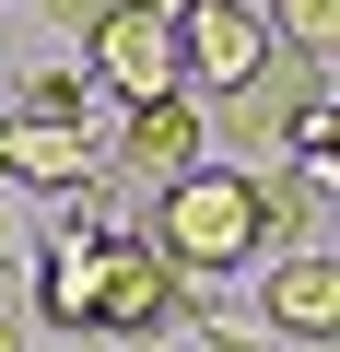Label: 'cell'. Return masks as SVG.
Masks as SVG:
<instances>
[{"instance_id":"6da1fadb","label":"cell","mask_w":340,"mask_h":352,"mask_svg":"<svg viewBox=\"0 0 340 352\" xmlns=\"http://www.w3.org/2000/svg\"><path fill=\"white\" fill-rule=\"evenodd\" d=\"M117 235H141L164 270H177V282H235L247 258H270V212H258V176L247 164H188V176H164V188H152V212L141 223H117Z\"/></svg>"},{"instance_id":"7a4b0ae2","label":"cell","mask_w":340,"mask_h":352,"mask_svg":"<svg viewBox=\"0 0 340 352\" xmlns=\"http://www.w3.org/2000/svg\"><path fill=\"white\" fill-rule=\"evenodd\" d=\"M328 106V59H305V47H270L235 94H212L200 106V141H223L212 164H282L293 153V129Z\"/></svg>"},{"instance_id":"3957f363","label":"cell","mask_w":340,"mask_h":352,"mask_svg":"<svg viewBox=\"0 0 340 352\" xmlns=\"http://www.w3.org/2000/svg\"><path fill=\"white\" fill-rule=\"evenodd\" d=\"M177 317H188V282L164 270L141 235H106V270H94V317H82V329H94V340H141V352H152V329H177Z\"/></svg>"},{"instance_id":"277c9868","label":"cell","mask_w":340,"mask_h":352,"mask_svg":"<svg viewBox=\"0 0 340 352\" xmlns=\"http://www.w3.org/2000/svg\"><path fill=\"white\" fill-rule=\"evenodd\" d=\"M82 82L106 106H152V94H188L177 82V24H152V12H106L82 36Z\"/></svg>"},{"instance_id":"5b68a950","label":"cell","mask_w":340,"mask_h":352,"mask_svg":"<svg viewBox=\"0 0 340 352\" xmlns=\"http://www.w3.org/2000/svg\"><path fill=\"white\" fill-rule=\"evenodd\" d=\"M258 59H270V24L247 12V0H188V12H177V82H188L200 106L235 94Z\"/></svg>"},{"instance_id":"8992f818","label":"cell","mask_w":340,"mask_h":352,"mask_svg":"<svg viewBox=\"0 0 340 352\" xmlns=\"http://www.w3.org/2000/svg\"><path fill=\"white\" fill-rule=\"evenodd\" d=\"M258 329L293 352H328L340 340V247H282L258 282Z\"/></svg>"},{"instance_id":"52a82bcc","label":"cell","mask_w":340,"mask_h":352,"mask_svg":"<svg viewBox=\"0 0 340 352\" xmlns=\"http://www.w3.org/2000/svg\"><path fill=\"white\" fill-rule=\"evenodd\" d=\"M212 141H200V94H152V106H117V141H106V176L117 188H164L188 176Z\"/></svg>"},{"instance_id":"ba28073f","label":"cell","mask_w":340,"mask_h":352,"mask_svg":"<svg viewBox=\"0 0 340 352\" xmlns=\"http://www.w3.org/2000/svg\"><path fill=\"white\" fill-rule=\"evenodd\" d=\"M247 176H258L270 247H328V223H340V176H317V164H247Z\"/></svg>"},{"instance_id":"9c48e42d","label":"cell","mask_w":340,"mask_h":352,"mask_svg":"<svg viewBox=\"0 0 340 352\" xmlns=\"http://www.w3.org/2000/svg\"><path fill=\"white\" fill-rule=\"evenodd\" d=\"M94 270H106V235H94V223H59L47 258H36V305H47V329H82V317H94Z\"/></svg>"},{"instance_id":"30bf717a","label":"cell","mask_w":340,"mask_h":352,"mask_svg":"<svg viewBox=\"0 0 340 352\" xmlns=\"http://www.w3.org/2000/svg\"><path fill=\"white\" fill-rule=\"evenodd\" d=\"M12 118H36V129H82L94 118V82H82V59H47L36 82H24V106Z\"/></svg>"},{"instance_id":"8fae6325","label":"cell","mask_w":340,"mask_h":352,"mask_svg":"<svg viewBox=\"0 0 340 352\" xmlns=\"http://www.w3.org/2000/svg\"><path fill=\"white\" fill-rule=\"evenodd\" d=\"M270 47H305V59H340V0H270Z\"/></svg>"},{"instance_id":"7c38bea8","label":"cell","mask_w":340,"mask_h":352,"mask_svg":"<svg viewBox=\"0 0 340 352\" xmlns=\"http://www.w3.org/2000/svg\"><path fill=\"white\" fill-rule=\"evenodd\" d=\"M200 329H212V352H282V340H270V329H258V317H223V305H212V317H200Z\"/></svg>"},{"instance_id":"4fadbf2b","label":"cell","mask_w":340,"mask_h":352,"mask_svg":"<svg viewBox=\"0 0 340 352\" xmlns=\"http://www.w3.org/2000/svg\"><path fill=\"white\" fill-rule=\"evenodd\" d=\"M36 12H47V24H59V36H94V24H106V12H117V0H36Z\"/></svg>"},{"instance_id":"5bb4252c","label":"cell","mask_w":340,"mask_h":352,"mask_svg":"<svg viewBox=\"0 0 340 352\" xmlns=\"http://www.w3.org/2000/svg\"><path fill=\"white\" fill-rule=\"evenodd\" d=\"M24 340H36V317H24V294H12V282H0V352H24Z\"/></svg>"},{"instance_id":"9a60e30c","label":"cell","mask_w":340,"mask_h":352,"mask_svg":"<svg viewBox=\"0 0 340 352\" xmlns=\"http://www.w3.org/2000/svg\"><path fill=\"white\" fill-rule=\"evenodd\" d=\"M117 12H152V24H177V12H188V0H117Z\"/></svg>"},{"instance_id":"2e32d148","label":"cell","mask_w":340,"mask_h":352,"mask_svg":"<svg viewBox=\"0 0 340 352\" xmlns=\"http://www.w3.org/2000/svg\"><path fill=\"white\" fill-rule=\"evenodd\" d=\"M0 258H12V212H0Z\"/></svg>"}]
</instances>
